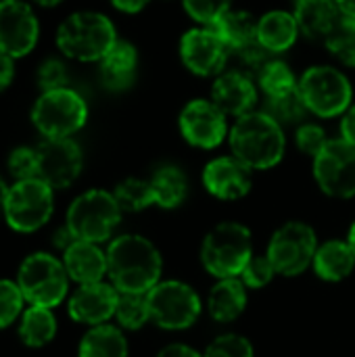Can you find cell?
<instances>
[{"label": "cell", "instance_id": "1", "mask_svg": "<svg viewBox=\"0 0 355 357\" xmlns=\"http://www.w3.org/2000/svg\"><path fill=\"white\" fill-rule=\"evenodd\" d=\"M161 255L140 234L117 236L107 249V274L119 293L146 295L161 278Z\"/></svg>", "mask_w": 355, "mask_h": 357}, {"label": "cell", "instance_id": "2", "mask_svg": "<svg viewBox=\"0 0 355 357\" xmlns=\"http://www.w3.org/2000/svg\"><path fill=\"white\" fill-rule=\"evenodd\" d=\"M232 155L251 172L270 169L280 163L285 155V132L264 111H251L236 119L228 132Z\"/></svg>", "mask_w": 355, "mask_h": 357}, {"label": "cell", "instance_id": "3", "mask_svg": "<svg viewBox=\"0 0 355 357\" xmlns=\"http://www.w3.org/2000/svg\"><path fill=\"white\" fill-rule=\"evenodd\" d=\"M117 40L113 21L98 10L71 13L56 27V48L80 63H100Z\"/></svg>", "mask_w": 355, "mask_h": 357}, {"label": "cell", "instance_id": "4", "mask_svg": "<svg viewBox=\"0 0 355 357\" xmlns=\"http://www.w3.org/2000/svg\"><path fill=\"white\" fill-rule=\"evenodd\" d=\"M253 257L251 232L243 224L224 222L218 224L203 241L201 261L205 270L216 278H236Z\"/></svg>", "mask_w": 355, "mask_h": 357}, {"label": "cell", "instance_id": "5", "mask_svg": "<svg viewBox=\"0 0 355 357\" xmlns=\"http://www.w3.org/2000/svg\"><path fill=\"white\" fill-rule=\"evenodd\" d=\"M88 105L73 88L40 92L31 107V123L44 138H71L84 128Z\"/></svg>", "mask_w": 355, "mask_h": 357}, {"label": "cell", "instance_id": "6", "mask_svg": "<svg viewBox=\"0 0 355 357\" xmlns=\"http://www.w3.org/2000/svg\"><path fill=\"white\" fill-rule=\"evenodd\" d=\"M121 220V207L113 192L94 188L80 195L67 211V228L75 241L103 243L109 241Z\"/></svg>", "mask_w": 355, "mask_h": 357}, {"label": "cell", "instance_id": "7", "mask_svg": "<svg viewBox=\"0 0 355 357\" xmlns=\"http://www.w3.org/2000/svg\"><path fill=\"white\" fill-rule=\"evenodd\" d=\"M299 92L308 111L324 119L343 115L354 100L352 82L343 71L331 65H314L305 69L299 79Z\"/></svg>", "mask_w": 355, "mask_h": 357}, {"label": "cell", "instance_id": "8", "mask_svg": "<svg viewBox=\"0 0 355 357\" xmlns=\"http://www.w3.org/2000/svg\"><path fill=\"white\" fill-rule=\"evenodd\" d=\"M17 284L23 293V299L31 305L54 307L67 295L69 274L56 257L48 253H33L23 259Z\"/></svg>", "mask_w": 355, "mask_h": 357}, {"label": "cell", "instance_id": "9", "mask_svg": "<svg viewBox=\"0 0 355 357\" xmlns=\"http://www.w3.org/2000/svg\"><path fill=\"white\" fill-rule=\"evenodd\" d=\"M54 209L52 188L40 178L15 182L4 201V218L17 232H36L42 228Z\"/></svg>", "mask_w": 355, "mask_h": 357}, {"label": "cell", "instance_id": "10", "mask_svg": "<svg viewBox=\"0 0 355 357\" xmlns=\"http://www.w3.org/2000/svg\"><path fill=\"white\" fill-rule=\"evenodd\" d=\"M151 320L165 331H184L201 316L199 295L184 282L167 280L146 293Z\"/></svg>", "mask_w": 355, "mask_h": 357}, {"label": "cell", "instance_id": "11", "mask_svg": "<svg viewBox=\"0 0 355 357\" xmlns=\"http://www.w3.org/2000/svg\"><path fill=\"white\" fill-rule=\"evenodd\" d=\"M316 251V232L303 222H287L272 234L266 255L276 274L299 276L314 264Z\"/></svg>", "mask_w": 355, "mask_h": 357}, {"label": "cell", "instance_id": "12", "mask_svg": "<svg viewBox=\"0 0 355 357\" xmlns=\"http://www.w3.org/2000/svg\"><path fill=\"white\" fill-rule=\"evenodd\" d=\"M314 178L320 190L335 199L355 197V146L343 138L328 140L314 157Z\"/></svg>", "mask_w": 355, "mask_h": 357}, {"label": "cell", "instance_id": "13", "mask_svg": "<svg viewBox=\"0 0 355 357\" xmlns=\"http://www.w3.org/2000/svg\"><path fill=\"white\" fill-rule=\"evenodd\" d=\"M40 38V21L25 0H0V52L17 59L27 56Z\"/></svg>", "mask_w": 355, "mask_h": 357}, {"label": "cell", "instance_id": "14", "mask_svg": "<svg viewBox=\"0 0 355 357\" xmlns=\"http://www.w3.org/2000/svg\"><path fill=\"white\" fill-rule=\"evenodd\" d=\"M38 178L52 190L71 186L84 165L82 149L71 138H44L38 146Z\"/></svg>", "mask_w": 355, "mask_h": 357}, {"label": "cell", "instance_id": "15", "mask_svg": "<svg viewBox=\"0 0 355 357\" xmlns=\"http://www.w3.org/2000/svg\"><path fill=\"white\" fill-rule=\"evenodd\" d=\"M178 126L184 140L197 149H216L228 134L226 113L211 98H195L186 102Z\"/></svg>", "mask_w": 355, "mask_h": 357}, {"label": "cell", "instance_id": "16", "mask_svg": "<svg viewBox=\"0 0 355 357\" xmlns=\"http://www.w3.org/2000/svg\"><path fill=\"white\" fill-rule=\"evenodd\" d=\"M182 65L201 77L220 75L230 59L228 46L211 27H192L180 38Z\"/></svg>", "mask_w": 355, "mask_h": 357}, {"label": "cell", "instance_id": "17", "mask_svg": "<svg viewBox=\"0 0 355 357\" xmlns=\"http://www.w3.org/2000/svg\"><path fill=\"white\" fill-rule=\"evenodd\" d=\"M117 299L119 291L113 284H80V289L69 299V316L80 324L100 326L115 316Z\"/></svg>", "mask_w": 355, "mask_h": 357}, {"label": "cell", "instance_id": "18", "mask_svg": "<svg viewBox=\"0 0 355 357\" xmlns=\"http://www.w3.org/2000/svg\"><path fill=\"white\" fill-rule=\"evenodd\" d=\"M203 184L209 195L222 201H236L251 190V169L234 155L218 157L205 165Z\"/></svg>", "mask_w": 355, "mask_h": 357}, {"label": "cell", "instance_id": "19", "mask_svg": "<svg viewBox=\"0 0 355 357\" xmlns=\"http://www.w3.org/2000/svg\"><path fill=\"white\" fill-rule=\"evenodd\" d=\"M211 100L226 113L236 119L251 113L257 102V88L251 73L245 71H224L213 79Z\"/></svg>", "mask_w": 355, "mask_h": 357}, {"label": "cell", "instance_id": "20", "mask_svg": "<svg viewBox=\"0 0 355 357\" xmlns=\"http://www.w3.org/2000/svg\"><path fill=\"white\" fill-rule=\"evenodd\" d=\"M100 82L107 90L121 92L136 82L138 73V50L126 40H117L113 48L103 56L98 65Z\"/></svg>", "mask_w": 355, "mask_h": 357}, {"label": "cell", "instance_id": "21", "mask_svg": "<svg viewBox=\"0 0 355 357\" xmlns=\"http://www.w3.org/2000/svg\"><path fill=\"white\" fill-rule=\"evenodd\" d=\"M209 27L222 38V42L228 46L230 54H243V52L259 46L257 19L249 10L230 8Z\"/></svg>", "mask_w": 355, "mask_h": 357}, {"label": "cell", "instance_id": "22", "mask_svg": "<svg viewBox=\"0 0 355 357\" xmlns=\"http://www.w3.org/2000/svg\"><path fill=\"white\" fill-rule=\"evenodd\" d=\"M293 15L303 36L322 42H326V38L343 19L337 0H297Z\"/></svg>", "mask_w": 355, "mask_h": 357}, {"label": "cell", "instance_id": "23", "mask_svg": "<svg viewBox=\"0 0 355 357\" xmlns=\"http://www.w3.org/2000/svg\"><path fill=\"white\" fill-rule=\"evenodd\" d=\"M63 266L71 280L80 284H94L107 274V253H103L96 243L75 241L65 251Z\"/></svg>", "mask_w": 355, "mask_h": 357}, {"label": "cell", "instance_id": "24", "mask_svg": "<svg viewBox=\"0 0 355 357\" xmlns=\"http://www.w3.org/2000/svg\"><path fill=\"white\" fill-rule=\"evenodd\" d=\"M299 33L301 31L293 13L270 10L257 19V40L270 54L287 52L297 42Z\"/></svg>", "mask_w": 355, "mask_h": 357}, {"label": "cell", "instance_id": "25", "mask_svg": "<svg viewBox=\"0 0 355 357\" xmlns=\"http://www.w3.org/2000/svg\"><path fill=\"white\" fill-rule=\"evenodd\" d=\"M314 270L322 280L341 282L355 268V253L347 241H326L314 255Z\"/></svg>", "mask_w": 355, "mask_h": 357}, {"label": "cell", "instance_id": "26", "mask_svg": "<svg viewBox=\"0 0 355 357\" xmlns=\"http://www.w3.org/2000/svg\"><path fill=\"white\" fill-rule=\"evenodd\" d=\"M247 307L245 284L236 278H222L207 297V310L216 322H232Z\"/></svg>", "mask_w": 355, "mask_h": 357}, {"label": "cell", "instance_id": "27", "mask_svg": "<svg viewBox=\"0 0 355 357\" xmlns=\"http://www.w3.org/2000/svg\"><path fill=\"white\" fill-rule=\"evenodd\" d=\"M77 357H128L126 337L109 324L92 326L80 343Z\"/></svg>", "mask_w": 355, "mask_h": 357}, {"label": "cell", "instance_id": "28", "mask_svg": "<svg viewBox=\"0 0 355 357\" xmlns=\"http://www.w3.org/2000/svg\"><path fill=\"white\" fill-rule=\"evenodd\" d=\"M153 195H155V205L163 209H176L182 205L188 192V182L186 176L180 167L176 165H163L159 167L153 178H151Z\"/></svg>", "mask_w": 355, "mask_h": 357}, {"label": "cell", "instance_id": "29", "mask_svg": "<svg viewBox=\"0 0 355 357\" xmlns=\"http://www.w3.org/2000/svg\"><path fill=\"white\" fill-rule=\"evenodd\" d=\"M56 335V318L50 307L31 305L23 312L19 324V337L27 347H44Z\"/></svg>", "mask_w": 355, "mask_h": 357}, {"label": "cell", "instance_id": "30", "mask_svg": "<svg viewBox=\"0 0 355 357\" xmlns=\"http://www.w3.org/2000/svg\"><path fill=\"white\" fill-rule=\"evenodd\" d=\"M257 84L264 90L266 98H270V96H280L291 90H297L299 79L295 77L293 69L285 61L270 59L257 73Z\"/></svg>", "mask_w": 355, "mask_h": 357}, {"label": "cell", "instance_id": "31", "mask_svg": "<svg viewBox=\"0 0 355 357\" xmlns=\"http://www.w3.org/2000/svg\"><path fill=\"white\" fill-rule=\"evenodd\" d=\"M264 113H268L280 126H293V123H303V119L310 111L303 102L299 86H297V90H291L287 94L266 98Z\"/></svg>", "mask_w": 355, "mask_h": 357}, {"label": "cell", "instance_id": "32", "mask_svg": "<svg viewBox=\"0 0 355 357\" xmlns=\"http://www.w3.org/2000/svg\"><path fill=\"white\" fill-rule=\"evenodd\" d=\"M113 197H115L117 205L121 207V211H142V209L155 205L151 180L128 178L115 186Z\"/></svg>", "mask_w": 355, "mask_h": 357}, {"label": "cell", "instance_id": "33", "mask_svg": "<svg viewBox=\"0 0 355 357\" xmlns=\"http://www.w3.org/2000/svg\"><path fill=\"white\" fill-rule=\"evenodd\" d=\"M115 318H117V322H119L123 328H128V331H138V328H142V326L151 320L146 295L119 293Z\"/></svg>", "mask_w": 355, "mask_h": 357}, {"label": "cell", "instance_id": "34", "mask_svg": "<svg viewBox=\"0 0 355 357\" xmlns=\"http://www.w3.org/2000/svg\"><path fill=\"white\" fill-rule=\"evenodd\" d=\"M324 44L337 61L347 67H355V19L343 17Z\"/></svg>", "mask_w": 355, "mask_h": 357}, {"label": "cell", "instance_id": "35", "mask_svg": "<svg viewBox=\"0 0 355 357\" xmlns=\"http://www.w3.org/2000/svg\"><path fill=\"white\" fill-rule=\"evenodd\" d=\"M182 6L197 23L209 27L232 8V0H182Z\"/></svg>", "mask_w": 355, "mask_h": 357}, {"label": "cell", "instance_id": "36", "mask_svg": "<svg viewBox=\"0 0 355 357\" xmlns=\"http://www.w3.org/2000/svg\"><path fill=\"white\" fill-rule=\"evenodd\" d=\"M23 293L17 282L0 280V328H6L17 320L23 307Z\"/></svg>", "mask_w": 355, "mask_h": 357}, {"label": "cell", "instance_id": "37", "mask_svg": "<svg viewBox=\"0 0 355 357\" xmlns=\"http://www.w3.org/2000/svg\"><path fill=\"white\" fill-rule=\"evenodd\" d=\"M203 357H253V345L241 335H222L205 351Z\"/></svg>", "mask_w": 355, "mask_h": 357}, {"label": "cell", "instance_id": "38", "mask_svg": "<svg viewBox=\"0 0 355 357\" xmlns=\"http://www.w3.org/2000/svg\"><path fill=\"white\" fill-rule=\"evenodd\" d=\"M8 172L17 182L38 178V153H36V146L33 149L31 146H17L8 155Z\"/></svg>", "mask_w": 355, "mask_h": 357}, {"label": "cell", "instance_id": "39", "mask_svg": "<svg viewBox=\"0 0 355 357\" xmlns=\"http://www.w3.org/2000/svg\"><path fill=\"white\" fill-rule=\"evenodd\" d=\"M67 67L61 59H46L40 63L36 71V82L42 92L46 90H56L67 86Z\"/></svg>", "mask_w": 355, "mask_h": 357}, {"label": "cell", "instance_id": "40", "mask_svg": "<svg viewBox=\"0 0 355 357\" xmlns=\"http://www.w3.org/2000/svg\"><path fill=\"white\" fill-rule=\"evenodd\" d=\"M276 270L272 266V261L268 259V255H253L249 259V264L243 270V284L251 287V289H262L266 287L272 278H274Z\"/></svg>", "mask_w": 355, "mask_h": 357}, {"label": "cell", "instance_id": "41", "mask_svg": "<svg viewBox=\"0 0 355 357\" xmlns=\"http://www.w3.org/2000/svg\"><path fill=\"white\" fill-rule=\"evenodd\" d=\"M295 142H297V149L305 155H312L316 157L328 142L324 130L316 123H301L297 128V134H295Z\"/></svg>", "mask_w": 355, "mask_h": 357}, {"label": "cell", "instance_id": "42", "mask_svg": "<svg viewBox=\"0 0 355 357\" xmlns=\"http://www.w3.org/2000/svg\"><path fill=\"white\" fill-rule=\"evenodd\" d=\"M15 79V59L0 52V92H4Z\"/></svg>", "mask_w": 355, "mask_h": 357}, {"label": "cell", "instance_id": "43", "mask_svg": "<svg viewBox=\"0 0 355 357\" xmlns=\"http://www.w3.org/2000/svg\"><path fill=\"white\" fill-rule=\"evenodd\" d=\"M341 138L347 140L349 144L355 146V105H352L345 113H343V121H341Z\"/></svg>", "mask_w": 355, "mask_h": 357}, {"label": "cell", "instance_id": "44", "mask_svg": "<svg viewBox=\"0 0 355 357\" xmlns=\"http://www.w3.org/2000/svg\"><path fill=\"white\" fill-rule=\"evenodd\" d=\"M157 357H203L199 351H195L192 347L188 345H182V343H174V345H167L159 351Z\"/></svg>", "mask_w": 355, "mask_h": 357}, {"label": "cell", "instance_id": "45", "mask_svg": "<svg viewBox=\"0 0 355 357\" xmlns=\"http://www.w3.org/2000/svg\"><path fill=\"white\" fill-rule=\"evenodd\" d=\"M117 10L121 13H128V15H134V13H140L151 0H109Z\"/></svg>", "mask_w": 355, "mask_h": 357}, {"label": "cell", "instance_id": "46", "mask_svg": "<svg viewBox=\"0 0 355 357\" xmlns=\"http://www.w3.org/2000/svg\"><path fill=\"white\" fill-rule=\"evenodd\" d=\"M343 17H349V19H355V0H337Z\"/></svg>", "mask_w": 355, "mask_h": 357}, {"label": "cell", "instance_id": "47", "mask_svg": "<svg viewBox=\"0 0 355 357\" xmlns=\"http://www.w3.org/2000/svg\"><path fill=\"white\" fill-rule=\"evenodd\" d=\"M6 192H8V186L4 184V180L0 178V213H4V201H6Z\"/></svg>", "mask_w": 355, "mask_h": 357}, {"label": "cell", "instance_id": "48", "mask_svg": "<svg viewBox=\"0 0 355 357\" xmlns=\"http://www.w3.org/2000/svg\"><path fill=\"white\" fill-rule=\"evenodd\" d=\"M38 6H44V8H52V6H59L63 0H33Z\"/></svg>", "mask_w": 355, "mask_h": 357}, {"label": "cell", "instance_id": "49", "mask_svg": "<svg viewBox=\"0 0 355 357\" xmlns=\"http://www.w3.org/2000/svg\"><path fill=\"white\" fill-rule=\"evenodd\" d=\"M347 243L352 245V249H354V253H355V222L352 224V228H349V236H347Z\"/></svg>", "mask_w": 355, "mask_h": 357}]
</instances>
